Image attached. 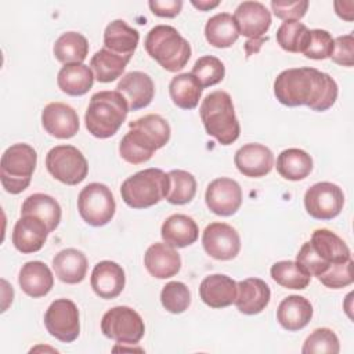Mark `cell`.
<instances>
[{
  "label": "cell",
  "mask_w": 354,
  "mask_h": 354,
  "mask_svg": "<svg viewBox=\"0 0 354 354\" xmlns=\"http://www.w3.org/2000/svg\"><path fill=\"white\" fill-rule=\"evenodd\" d=\"M274 94L282 105H307L311 111L324 112L336 102L337 84L315 68H290L275 77Z\"/></svg>",
  "instance_id": "6da1fadb"
},
{
  "label": "cell",
  "mask_w": 354,
  "mask_h": 354,
  "mask_svg": "<svg viewBox=\"0 0 354 354\" xmlns=\"http://www.w3.org/2000/svg\"><path fill=\"white\" fill-rule=\"evenodd\" d=\"M129 111L127 101L119 91H98L91 95L84 113L86 129L97 138H109L118 133Z\"/></svg>",
  "instance_id": "7a4b0ae2"
},
{
  "label": "cell",
  "mask_w": 354,
  "mask_h": 354,
  "mask_svg": "<svg viewBox=\"0 0 354 354\" xmlns=\"http://www.w3.org/2000/svg\"><path fill=\"white\" fill-rule=\"evenodd\" d=\"M199 115L206 133L221 145H230L238 140L241 126L235 115L232 98L227 91L217 90L207 94L201 104Z\"/></svg>",
  "instance_id": "3957f363"
},
{
  "label": "cell",
  "mask_w": 354,
  "mask_h": 354,
  "mask_svg": "<svg viewBox=\"0 0 354 354\" xmlns=\"http://www.w3.org/2000/svg\"><path fill=\"white\" fill-rule=\"evenodd\" d=\"M144 47L167 72L181 71L191 58V46L178 30L170 25L153 26L145 37Z\"/></svg>",
  "instance_id": "277c9868"
},
{
  "label": "cell",
  "mask_w": 354,
  "mask_h": 354,
  "mask_svg": "<svg viewBox=\"0 0 354 354\" xmlns=\"http://www.w3.org/2000/svg\"><path fill=\"white\" fill-rule=\"evenodd\" d=\"M169 191V176L160 169H144L127 177L120 187L123 202L133 209H147L162 199Z\"/></svg>",
  "instance_id": "5b68a950"
},
{
  "label": "cell",
  "mask_w": 354,
  "mask_h": 354,
  "mask_svg": "<svg viewBox=\"0 0 354 354\" xmlns=\"http://www.w3.org/2000/svg\"><path fill=\"white\" fill-rule=\"evenodd\" d=\"M37 163V153L29 144L17 142L8 147L0 160V181L12 195L25 191L32 180Z\"/></svg>",
  "instance_id": "8992f818"
},
{
  "label": "cell",
  "mask_w": 354,
  "mask_h": 354,
  "mask_svg": "<svg viewBox=\"0 0 354 354\" xmlns=\"http://www.w3.org/2000/svg\"><path fill=\"white\" fill-rule=\"evenodd\" d=\"M101 332L116 343L137 344L145 333V325L136 310L127 306H116L102 315Z\"/></svg>",
  "instance_id": "52a82bcc"
},
{
  "label": "cell",
  "mask_w": 354,
  "mask_h": 354,
  "mask_svg": "<svg viewBox=\"0 0 354 354\" xmlns=\"http://www.w3.org/2000/svg\"><path fill=\"white\" fill-rule=\"evenodd\" d=\"M47 171L66 185H77L88 173L84 155L73 145H55L46 155Z\"/></svg>",
  "instance_id": "ba28073f"
},
{
  "label": "cell",
  "mask_w": 354,
  "mask_h": 354,
  "mask_svg": "<svg viewBox=\"0 0 354 354\" xmlns=\"http://www.w3.org/2000/svg\"><path fill=\"white\" fill-rule=\"evenodd\" d=\"M77 210L88 225L102 227L115 216V198L105 184L90 183L79 192Z\"/></svg>",
  "instance_id": "9c48e42d"
},
{
  "label": "cell",
  "mask_w": 354,
  "mask_h": 354,
  "mask_svg": "<svg viewBox=\"0 0 354 354\" xmlns=\"http://www.w3.org/2000/svg\"><path fill=\"white\" fill-rule=\"evenodd\" d=\"M344 205L343 189L329 181L311 185L304 194V207L317 220H332L340 214Z\"/></svg>",
  "instance_id": "30bf717a"
},
{
  "label": "cell",
  "mask_w": 354,
  "mask_h": 354,
  "mask_svg": "<svg viewBox=\"0 0 354 354\" xmlns=\"http://www.w3.org/2000/svg\"><path fill=\"white\" fill-rule=\"evenodd\" d=\"M44 325L47 332L59 342L71 343L76 340L80 333L76 304L69 299L54 300L44 314Z\"/></svg>",
  "instance_id": "8fae6325"
},
{
  "label": "cell",
  "mask_w": 354,
  "mask_h": 354,
  "mask_svg": "<svg viewBox=\"0 0 354 354\" xmlns=\"http://www.w3.org/2000/svg\"><path fill=\"white\" fill-rule=\"evenodd\" d=\"M202 245L210 257L227 261L238 256L241 250V238L232 225L214 221L205 228L202 234Z\"/></svg>",
  "instance_id": "7c38bea8"
},
{
  "label": "cell",
  "mask_w": 354,
  "mask_h": 354,
  "mask_svg": "<svg viewBox=\"0 0 354 354\" xmlns=\"http://www.w3.org/2000/svg\"><path fill=\"white\" fill-rule=\"evenodd\" d=\"M205 201L212 213L221 217L232 216L242 205L241 185L228 177L214 178L206 188Z\"/></svg>",
  "instance_id": "4fadbf2b"
},
{
  "label": "cell",
  "mask_w": 354,
  "mask_h": 354,
  "mask_svg": "<svg viewBox=\"0 0 354 354\" xmlns=\"http://www.w3.org/2000/svg\"><path fill=\"white\" fill-rule=\"evenodd\" d=\"M234 18L239 35L249 40L261 39L271 26V14L260 1H242L236 7Z\"/></svg>",
  "instance_id": "5bb4252c"
},
{
  "label": "cell",
  "mask_w": 354,
  "mask_h": 354,
  "mask_svg": "<svg viewBox=\"0 0 354 354\" xmlns=\"http://www.w3.org/2000/svg\"><path fill=\"white\" fill-rule=\"evenodd\" d=\"M48 234L50 231L43 220L32 214H24L14 225L11 241L18 252L29 254L43 248Z\"/></svg>",
  "instance_id": "9a60e30c"
},
{
  "label": "cell",
  "mask_w": 354,
  "mask_h": 354,
  "mask_svg": "<svg viewBox=\"0 0 354 354\" xmlns=\"http://www.w3.org/2000/svg\"><path fill=\"white\" fill-rule=\"evenodd\" d=\"M41 124L50 136L61 140L73 137L80 126L77 112L64 102L47 104L41 112Z\"/></svg>",
  "instance_id": "2e32d148"
},
{
  "label": "cell",
  "mask_w": 354,
  "mask_h": 354,
  "mask_svg": "<svg viewBox=\"0 0 354 354\" xmlns=\"http://www.w3.org/2000/svg\"><path fill=\"white\" fill-rule=\"evenodd\" d=\"M308 243L314 254L324 264L325 272L330 266L344 263L351 259V252L346 242L339 235L326 228L315 230Z\"/></svg>",
  "instance_id": "e0dca14e"
},
{
  "label": "cell",
  "mask_w": 354,
  "mask_h": 354,
  "mask_svg": "<svg viewBox=\"0 0 354 354\" xmlns=\"http://www.w3.org/2000/svg\"><path fill=\"white\" fill-rule=\"evenodd\" d=\"M234 163L241 174L259 178L272 170L274 155L268 147L257 142H249L235 152Z\"/></svg>",
  "instance_id": "ac0fdd59"
},
{
  "label": "cell",
  "mask_w": 354,
  "mask_h": 354,
  "mask_svg": "<svg viewBox=\"0 0 354 354\" xmlns=\"http://www.w3.org/2000/svg\"><path fill=\"white\" fill-rule=\"evenodd\" d=\"M119 91L127 101L130 111H137L148 106L155 95V86L149 75L133 71L126 73L118 83Z\"/></svg>",
  "instance_id": "d6986e66"
},
{
  "label": "cell",
  "mask_w": 354,
  "mask_h": 354,
  "mask_svg": "<svg viewBox=\"0 0 354 354\" xmlns=\"http://www.w3.org/2000/svg\"><path fill=\"white\" fill-rule=\"evenodd\" d=\"M90 283L94 293L101 299H115L124 288V271L118 263L102 260L94 266Z\"/></svg>",
  "instance_id": "ffe728a7"
},
{
  "label": "cell",
  "mask_w": 354,
  "mask_h": 354,
  "mask_svg": "<svg viewBox=\"0 0 354 354\" xmlns=\"http://www.w3.org/2000/svg\"><path fill=\"white\" fill-rule=\"evenodd\" d=\"M144 266L152 277L166 279L180 271L181 257L178 252L166 242H155L144 254Z\"/></svg>",
  "instance_id": "44dd1931"
},
{
  "label": "cell",
  "mask_w": 354,
  "mask_h": 354,
  "mask_svg": "<svg viewBox=\"0 0 354 354\" xmlns=\"http://www.w3.org/2000/svg\"><path fill=\"white\" fill-rule=\"evenodd\" d=\"M270 286L260 278H246L236 283V308L246 315L261 313L270 303Z\"/></svg>",
  "instance_id": "7402d4cb"
},
{
  "label": "cell",
  "mask_w": 354,
  "mask_h": 354,
  "mask_svg": "<svg viewBox=\"0 0 354 354\" xmlns=\"http://www.w3.org/2000/svg\"><path fill=\"white\" fill-rule=\"evenodd\" d=\"M201 300L212 308L231 306L236 297V282L224 274H212L199 285Z\"/></svg>",
  "instance_id": "603a6c76"
},
{
  "label": "cell",
  "mask_w": 354,
  "mask_h": 354,
  "mask_svg": "<svg viewBox=\"0 0 354 354\" xmlns=\"http://www.w3.org/2000/svg\"><path fill=\"white\" fill-rule=\"evenodd\" d=\"M18 283L28 296L37 299L50 293L54 286V277L46 263L35 260L22 266L18 275Z\"/></svg>",
  "instance_id": "cb8c5ba5"
},
{
  "label": "cell",
  "mask_w": 354,
  "mask_h": 354,
  "mask_svg": "<svg viewBox=\"0 0 354 354\" xmlns=\"http://www.w3.org/2000/svg\"><path fill=\"white\" fill-rule=\"evenodd\" d=\"M313 318V306L308 299L299 295L285 297L277 310V321L279 325L289 330L296 332L307 326Z\"/></svg>",
  "instance_id": "d4e9b609"
},
{
  "label": "cell",
  "mask_w": 354,
  "mask_h": 354,
  "mask_svg": "<svg viewBox=\"0 0 354 354\" xmlns=\"http://www.w3.org/2000/svg\"><path fill=\"white\" fill-rule=\"evenodd\" d=\"M162 239L173 248H185L196 242L199 228L195 220L187 214H171L160 228Z\"/></svg>",
  "instance_id": "484cf974"
},
{
  "label": "cell",
  "mask_w": 354,
  "mask_h": 354,
  "mask_svg": "<svg viewBox=\"0 0 354 354\" xmlns=\"http://www.w3.org/2000/svg\"><path fill=\"white\" fill-rule=\"evenodd\" d=\"M87 257L82 250L68 248L58 252L53 259V268L57 278L69 285L80 283L87 272Z\"/></svg>",
  "instance_id": "4316f807"
},
{
  "label": "cell",
  "mask_w": 354,
  "mask_h": 354,
  "mask_svg": "<svg viewBox=\"0 0 354 354\" xmlns=\"http://www.w3.org/2000/svg\"><path fill=\"white\" fill-rule=\"evenodd\" d=\"M159 148L153 140L140 129H130L119 144V155L130 165H141L148 162Z\"/></svg>",
  "instance_id": "83f0119b"
},
{
  "label": "cell",
  "mask_w": 354,
  "mask_h": 354,
  "mask_svg": "<svg viewBox=\"0 0 354 354\" xmlns=\"http://www.w3.org/2000/svg\"><path fill=\"white\" fill-rule=\"evenodd\" d=\"M140 40L138 32L129 26L123 19H115L106 25L104 32V48L131 58Z\"/></svg>",
  "instance_id": "f1b7e54d"
},
{
  "label": "cell",
  "mask_w": 354,
  "mask_h": 354,
  "mask_svg": "<svg viewBox=\"0 0 354 354\" xmlns=\"http://www.w3.org/2000/svg\"><path fill=\"white\" fill-rule=\"evenodd\" d=\"M93 71L84 64L64 65L57 75V84L59 90L73 97L86 94L93 87Z\"/></svg>",
  "instance_id": "f546056e"
},
{
  "label": "cell",
  "mask_w": 354,
  "mask_h": 354,
  "mask_svg": "<svg viewBox=\"0 0 354 354\" xmlns=\"http://www.w3.org/2000/svg\"><path fill=\"white\" fill-rule=\"evenodd\" d=\"M205 37L213 47H231L239 37V30L234 15L228 12H218L210 17L205 25Z\"/></svg>",
  "instance_id": "4dcf8cb0"
},
{
  "label": "cell",
  "mask_w": 354,
  "mask_h": 354,
  "mask_svg": "<svg viewBox=\"0 0 354 354\" xmlns=\"http://www.w3.org/2000/svg\"><path fill=\"white\" fill-rule=\"evenodd\" d=\"M32 214L44 221L48 231L53 232L61 221V206L59 203L47 194H32L29 195L21 207V216Z\"/></svg>",
  "instance_id": "1f68e13d"
},
{
  "label": "cell",
  "mask_w": 354,
  "mask_h": 354,
  "mask_svg": "<svg viewBox=\"0 0 354 354\" xmlns=\"http://www.w3.org/2000/svg\"><path fill=\"white\" fill-rule=\"evenodd\" d=\"M313 170L311 156L299 148L283 149L277 158V171L289 181L306 178Z\"/></svg>",
  "instance_id": "d6a6232c"
},
{
  "label": "cell",
  "mask_w": 354,
  "mask_h": 354,
  "mask_svg": "<svg viewBox=\"0 0 354 354\" xmlns=\"http://www.w3.org/2000/svg\"><path fill=\"white\" fill-rule=\"evenodd\" d=\"M169 94L174 105L181 109H194L199 104L202 86L192 73H180L169 84Z\"/></svg>",
  "instance_id": "836d02e7"
},
{
  "label": "cell",
  "mask_w": 354,
  "mask_h": 354,
  "mask_svg": "<svg viewBox=\"0 0 354 354\" xmlns=\"http://www.w3.org/2000/svg\"><path fill=\"white\" fill-rule=\"evenodd\" d=\"M53 53L64 65L83 64L88 54V41L82 33L66 32L55 40Z\"/></svg>",
  "instance_id": "e575fe53"
},
{
  "label": "cell",
  "mask_w": 354,
  "mask_h": 354,
  "mask_svg": "<svg viewBox=\"0 0 354 354\" xmlns=\"http://www.w3.org/2000/svg\"><path fill=\"white\" fill-rule=\"evenodd\" d=\"M130 58L115 54L106 48L98 50L90 59V68L100 83H111L122 76Z\"/></svg>",
  "instance_id": "d590c367"
},
{
  "label": "cell",
  "mask_w": 354,
  "mask_h": 354,
  "mask_svg": "<svg viewBox=\"0 0 354 354\" xmlns=\"http://www.w3.org/2000/svg\"><path fill=\"white\" fill-rule=\"evenodd\" d=\"M169 176V191L166 201L171 205L189 203L196 194V180L185 170H171Z\"/></svg>",
  "instance_id": "8d00e7d4"
},
{
  "label": "cell",
  "mask_w": 354,
  "mask_h": 354,
  "mask_svg": "<svg viewBox=\"0 0 354 354\" xmlns=\"http://www.w3.org/2000/svg\"><path fill=\"white\" fill-rule=\"evenodd\" d=\"M271 278L286 289H306L311 281V277L301 270V267L292 260L277 261L270 270Z\"/></svg>",
  "instance_id": "74e56055"
},
{
  "label": "cell",
  "mask_w": 354,
  "mask_h": 354,
  "mask_svg": "<svg viewBox=\"0 0 354 354\" xmlns=\"http://www.w3.org/2000/svg\"><path fill=\"white\" fill-rule=\"evenodd\" d=\"M308 29L299 21H283L277 30V43L288 53H303Z\"/></svg>",
  "instance_id": "f35d334b"
},
{
  "label": "cell",
  "mask_w": 354,
  "mask_h": 354,
  "mask_svg": "<svg viewBox=\"0 0 354 354\" xmlns=\"http://www.w3.org/2000/svg\"><path fill=\"white\" fill-rule=\"evenodd\" d=\"M191 73L196 77L202 88L218 84L225 75L224 64L213 55H203L196 59Z\"/></svg>",
  "instance_id": "ab89813d"
},
{
  "label": "cell",
  "mask_w": 354,
  "mask_h": 354,
  "mask_svg": "<svg viewBox=\"0 0 354 354\" xmlns=\"http://www.w3.org/2000/svg\"><path fill=\"white\" fill-rule=\"evenodd\" d=\"M133 127L147 133L153 140V142L159 149L165 147L170 140V133H171L170 126L167 120L163 119L160 115L149 113L142 118H138L129 123V129H133Z\"/></svg>",
  "instance_id": "60d3db41"
},
{
  "label": "cell",
  "mask_w": 354,
  "mask_h": 354,
  "mask_svg": "<svg viewBox=\"0 0 354 354\" xmlns=\"http://www.w3.org/2000/svg\"><path fill=\"white\" fill-rule=\"evenodd\" d=\"M160 303L171 314L184 313L191 304V293L185 283L180 281L167 282L160 292Z\"/></svg>",
  "instance_id": "b9f144b4"
},
{
  "label": "cell",
  "mask_w": 354,
  "mask_h": 354,
  "mask_svg": "<svg viewBox=\"0 0 354 354\" xmlns=\"http://www.w3.org/2000/svg\"><path fill=\"white\" fill-rule=\"evenodd\" d=\"M339 351V339L329 328H318L313 330L301 348L303 354H337Z\"/></svg>",
  "instance_id": "7bdbcfd3"
},
{
  "label": "cell",
  "mask_w": 354,
  "mask_h": 354,
  "mask_svg": "<svg viewBox=\"0 0 354 354\" xmlns=\"http://www.w3.org/2000/svg\"><path fill=\"white\" fill-rule=\"evenodd\" d=\"M333 51V37L328 30L311 29L308 30V39L306 41L303 54L311 59L330 58Z\"/></svg>",
  "instance_id": "ee69618b"
},
{
  "label": "cell",
  "mask_w": 354,
  "mask_h": 354,
  "mask_svg": "<svg viewBox=\"0 0 354 354\" xmlns=\"http://www.w3.org/2000/svg\"><path fill=\"white\" fill-rule=\"evenodd\" d=\"M318 281L330 289H340V288H346V286L351 285L354 281L353 259H350L344 263H337V264L330 266L326 272H324L322 275L318 277Z\"/></svg>",
  "instance_id": "f6af8a7d"
},
{
  "label": "cell",
  "mask_w": 354,
  "mask_h": 354,
  "mask_svg": "<svg viewBox=\"0 0 354 354\" xmlns=\"http://www.w3.org/2000/svg\"><path fill=\"white\" fill-rule=\"evenodd\" d=\"M330 59L342 66L354 65V37L351 33L333 39V51Z\"/></svg>",
  "instance_id": "bcb514c9"
},
{
  "label": "cell",
  "mask_w": 354,
  "mask_h": 354,
  "mask_svg": "<svg viewBox=\"0 0 354 354\" xmlns=\"http://www.w3.org/2000/svg\"><path fill=\"white\" fill-rule=\"evenodd\" d=\"M272 12L277 18L283 21H299L301 19L308 8V1L300 0V1H271Z\"/></svg>",
  "instance_id": "7dc6e473"
},
{
  "label": "cell",
  "mask_w": 354,
  "mask_h": 354,
  "mask_svg": "<svg viewBox=\"0 0 354 354\" xmlns=\"http://www.w3.org/2000/svg\"><path fill=\"white\" fill-rule=\"evenodd\" d=\"M148 6L153 15L160 18H174L183 8L181 0H149Z\"/></svg>",
  "instance_id": "c3c4849f"
},
{
  "label": "cell",
  "mask_w": 354,
  "mask_h": 354,
  "mask_svg": "<svg viewBox=\"0 0 354 354\" xmlns=\"http://www.w3.org/2000/svg\"><path fill=\"white\" fill-rule=\"evenodd\" d=\"M353 8H354V1H335V10L336 14L344 19L351 22L353 21Z\"/></svg>",
  "instance_id": "681fc988"
},
{
  "label": "cell",
  "mask_w": 354,
  "mask_h": 354,
  "mask_svg": "<svg viewBox=\"0 0 354 354\" xmlns=\"http://www.w3.org/2000/svg\"><path fill=\"white\" fill-rule=\"evenodd\" d=\"M268 37H261V39H256V40H248L245 43V50H246V55H252L253 53H257L259 48L261 47V44L267 40Z\"/></svg>",
  "instance_id": "f907efd6"
},
{
  "label": "cell",
  "mask_w": 354,
  "mask_h": 354,
  "mask_svg": "<svg viewBox=\"0 0 354 354\" xmlns=\"http://www.w3.org/2000/svg\"><path fill=\"white\" fill-rule=\"evenodd\" d=\"M191 4H192L195 8L201 10V11H209V10L214 8V7H217V6L220 4V1H218V0H216V1H210V0H199V1H195V0H192Z\"/></svg>",
  "instance_id": "816d5d0a"
}]
</instances>
